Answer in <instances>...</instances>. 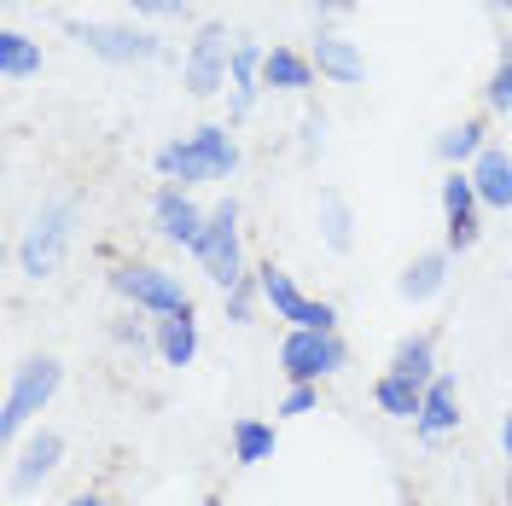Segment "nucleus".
Segmentation results:
<instances>
[{"label": "nucleus", "mask_w": 512, "mask_h": 506, "mask_svg": "<svg viewBox=\"0 0 512 506\" xmlns=\"http://www.w3.org/2000/svg\"><path fill=\"white\" fill-rule=\"evenodd\" d=\"M158 169L169 181H181V187H198V181H222L239 169V146L227 140V128H198L187 140H175V146H163L158 152Z\"/></svg>", "instance_id": "obj_1"}, {"label": "nucleus", "mask_w": 512, "mask_h": 506, "mask_svg": "<svg viewBox=\"0 0 512 506\" xmlns=\"http://www.w3.org/2000/svg\"><path fill=\"white\" fill-rule=\"evenodd\" d=\"M192 256H198V268L222 285V291H233V285L251 280V274H245V245H239V204H233V198L210 210V222H204V233H198Z\"/></svg>", "instance_id": "obj_2"}, {"label": "nucleus", "mask_w": 512, "mask_h": 506, "mask_svg": "<svg viewBox=\"0 0 512 506\" xmlns=\"http://www.w3.org/2000/svg\"><path fill=\"white\" fill-rule=\"evenodd\" d=\"M70 239H76V198H59V204H47V210L35 216L30 233H24V245H18L24 274H30V280H47V274L64 262Z\"/></svg>", "instance_id": "obj_3"}, {"label": "nucleus", "mask_w": 512, "mask_h": 506, "mask_svg": "<svg viewBox=\"0 0 512 506\" xmlns=\"http://www.w3.org/2000/svg\"><path fill=\"white\" fill-rule=\"evenodd\" d=\"M59 379H64V367L53 361V355H35V361H24V367H18V379H12V390H6V413H0V431H6V437H18V431L30 425L35 413L53 402Z\"/></svg>", "instance_id": "obj_4"}, {"label": "nucleus", "mask_w": 512, "mask_h": 506, "mask_svg": "<svg viewBox=\"0 0 512 506\" xmlns=\"http://www.w3.org/2000/svg\"><path fill=\"white\" fill-rule=\"evenodd\" d=\"M256 280H262V303H268L280 320H291V332H332V326H338V309H332V303H315V297H303L286 268L268 262V268H256Z\"/></svg>", "instance_id": "obj_5"}, {"label": "nucleus", "mask_w": 512, "mask_h": 506, "mask_svg": "<svg viewBox=\"0 0 512 506\" xmlns=\"http://www.w3.org/2000/svg\"><path fill=\"white\" fill-rule=\"evenodd\" d=\"M111 285L123 291L128 303H140V309H152V315H187L192 309V297H187V285L175 280L169 268H152V262H123L117 274H111Z\"/></svg>", "instance_id": "obj_6"}, {"label": "nucleus", "mask_w": 512, "mask_h": 506, "mask_svg": "<svg viewBox=\"0 0 512 506\" xmlns=\"http://www.w3.org/2000/svg\"><path fill=\"white\" fill-rule=\"evenodd\" d=\"M344 338L338 332H291L286 344H280V367H286L291 384H315L326 373H338L344 367Z\"/></svg>", "instance_id": "obj_7"}, {"label": "nucleus", "mask_w": 512, "mask_h": 506, "mask_svg": "<svg viewBox=\"0 0 512 506\" xmlns=\"http://www.w3.org/2000/svg\"><path fill=\"white\" fill-rule=\"evenodd\" d=\"M70 35L105 64H146L158 59V35L128 30V24H70Z\"/></svg>", "instance_id": "obj_8"}, {"label": "nucleus", "mask_w": 512, "mask_h": 506, "mask_svg": "<svg viewBox=\"0 0 512 506\" xmlns=\"http://www.w3.org/2000/svg\"><path fill=\"white\" fill-rule=\"evenodd\" d=\"M227 70H233L227 30H222V24H204L198 41H192V53H187V88H192V94H222Z\"/></svg>", "instance_id": "obj_9"}, {"label": "nucleus", "mask_w": 512, "mask_h": 506, "mask_svg": "<svg viewBox=\"0 0 512 506\" xmlns=\"http://www.w3.org/2000/svg\"><path fill=\"white\" fill-rule=\"evenodd\" d=\"M443 210H448V251H472L478 245V187H472V175H460V169H448L443 175Z\"/></svg>", "instance_id": "obj_10"}, {"label": "nucleus", "mask_w": 512, "mask_h": 506, "mask_svg": "<svg viewBox=\"0 0 512 506\" xmlns=\"http://www.w3.org/2000/svg\"><path fill=\"white\" fill-rule=\"evenodd\" d=\"M152 216H158L163 239H169V245H187V251L198 245V233H204V222H210V216H204V210H198L181 187H163L158 204H152Z\"/></svg>", "instance_id": "obj_11"}, {"label": "nucleus", "mask_w": 512, "mask_h": 506, "mask_svg": "<svg viewBox=\"0 0 512 506\" xmlns=\"http://www.w3.org/2000/svg\"><path fill=\"white\" fill-rule=\"evenodd\" d=\"M460 425V396H454V379H431L425 384V408H419L414 431L425 437V443H437V437H448Z\"/></svg>", "instance_id": "obj_12"}, {"label": "nucleus", "mask_w": 512, "mask_h": 506, "mask_svg": "<svg viewBox=\"0 0 512 506\" xmlns=\"http://www.w3.org/2000/svg\"><path fill=\"white\" fill-rule=\"evenodd\" d=\"M472 187H478V204H489V210H512V158L501 152V146H483L478 152Z\"/></svg>", "instance_id": "obj_13"}, {"label": "nucleus", "mask_w": 512, "mask_h": 506, "mask_svg": "<svg viewBox=\"0 0 512 506\" xmlns=\"http://www.w3.org/2000/svg\"><path fill=\"white\" fill-rule=\"evenodd\" d=\"M315 70L320 76H332V82H344V88H355V82L367 76V64H361V53H355V41H344V35H320L315 41Z\"/></svg>", "instance_id": "obj_14"}, {"label": "nucleus", "mask_w": 512, "mask_h": 506, "mask_svg": "<svg viewBox=\"0 0 512 506\" xmlns=\"http://www.w3.org/2000/svg\"><path fill=\"white\" fill-rule=\"evenodd\" d=\"M443 285H448V256L443 251H425V256H414V262H408V274L396 280V291H402L408 303H431Z\"/></svg>", "instance_id": "obj_15"}, {"label": "nucleus", "mask_w": 512, "mask_h": 506, "mask_svg": "<svg viewBox=\"0 0 512 506\" xmlns=\"http://www.w3.org/2000/svg\"><path fill=\"white\" fill-rule=\"evenodd\" d=\"M158 355H163V367H192V355H198V320H192V309L158 320Z\"/></svg>", "instance_id": "obj_16"}, {"label": "nucleus", "mask_w": 512, "mask_h": 506, "mask_svg": "<svg viewBox=\"0 0 512 506\" xmlns=\"http://www.w3.org/2000/svg\"><path fill=\"white\" fill-rule=\"evenodd\" d=\"M59 454H64V437L59 431H41V437L24 448V460H18V472H12V489H35L41 477L59 466Z\"/></svg>", "instance_id": "obj_17"}, {"label": "nucleus", "mask_w": 512, "mask_h": 506, "mask_svg": "<svg viewBox=\"0 0 512 506\" xmlns=\"http://www.w3.org/2000/svg\"><path fill=\"white\" fill-rule=\"evenodd\" d=\"M373 402H379L390 419H419V408H425V384L402 379V373H384V379L373 384Z\"/></svg>", "instance_id": "obj_18"}, {"label": "nucleus", "mask_w": 512, "mask_h": 506, "mask_svg": "<svg viewBox=\"0 0 512 506\" xmlns=\"http://www.w3.org/2000/svg\"><path fill=\"white\" fill-rule=\"evenodd\" d=\"M437 338L431 332H419V338H402L396 344V355H390V373H402V379H414V384H431L437 373Z\"/></svg>", "instance_id": "obj_19"}, {"label": "nucleus", "mask_w": 512, "mask_h": 506, "mask_svg": "<svg viewBox=\"0 0 512 506\" xmlns=\"http://www.w3.org/2000/svg\"><path fill=\"white\" fill-rule=\"evenodd\" d=\"M268 53H256L251 41H233V117H245L256 105V70Z\"/></svg>", "instance_id": "obj_20"}, {"label": "nucleus", "mask_w": 512, "mask_h": 506, "mask_svg": "<svg viewBox=\"0 0 512 506\" xmlns=\"http://www.w3.org/2000/svg\"><path fill=\"white\" fill-rule=\"evenodd\" d=\"M233 460H239V466L274 460V425H262V419H233Z\"/></svg>", "instance_id": "obj_21"}, {"label": "nucleus", "mask_w": 512, "mask_h": 506, "mask_svg": "<svg viewBox=\"0 0 512 506\" xmlns=\"http://www.w3.org/2000/svg\"><path fill=\"white\" fill-rule=\"evenodd\" d=\"M0 70H6V82H24V76H35V70H41V47H35L30 35L6 30V35H0Z\"/></svg>", "instance_id": "obj_22"}, {"label": "nucleus", "mask_w": 512, "mask_h": 506, "mask_svg": "<svg viewBox=\"0 0 512 506\" xmlns=\"http://www.w3.org/2000/svg\"><path fill=\"white\" fill-rule=\"evenodd\" d=\"M309 70H315L309 59H297V53H286V47H274V53L262 59V82H268V88H309Z\"/></svg>", "instance_id": "obj_23"}, {"label": "nucleus", "mask_w": 512, "mask_h": 506, "mask_svg": "<svg viewBox=\"0 0 512 506\" xmlns=\"http://www.w3.org/2000/svg\"><path fill=\"white\" fill-rule=\"evenodd\" d=\"M320 233H326V245H332V251L344 256L350 251V204H344V198H338V192H320Z\"/></svg>", "instance_id": "obj_24"}, {"label": "nucleus", "mask_w": 512, "mask_h": 506, "mask_svg": "<svg viewBox=\"0 0 512 506\" xmlns=\"http://www.w3.org/2000/svg\"><path fill=\"white\" fill-rule=\"evenodd\" d=\"M437 152H443L448 163L478 158V152H483V123H454V128L443 134V140H437Z\"/></svg>", "instance_id": "obj_25"}, {"label": "nucleus", "mask_w": 512, "mask_h": 506, "mask_svg": "<svg viewBox=\"0 0 512 506\" xmlns=\"http://www.w3.org/2000/svg\"><path fill=\"white\" fill-rule=\"evenodd\" d=\"M489 105H495V111H507V105H512V47L501 53L495 76H489Z\"/></svg>", "instance_id": "obj_26"}, {"label": "nucleus", "mask_w": 512, "mask_h": 506, "mask_svg": "<svg viewBox=\"0 0 512 506\" xmlns=\"http://www.w3.org/2000/svg\"><path fill=\"white\" fill-rule=\"evenodd\" d=\"M315 402H320L315 384H291L286 402H280V413H286V419H297V413H315Z\"/></svg>", "instance_id": "obj_27"}, {"label": "nucleus", "mask_w": 512, "mask_h": 506, "mask_svg": "<svg viewBox=\"0 0 512 506\" xmlns=\"http://www.w3.org/2000/svg\"><path fill=\"white\" fill-rule=\"evenodd\" d=\"M256 291H262V280L233 285V291H227V315H233V320H251V297H256Z\"/></svg>", "instance_id": "obj_28"}, {"label": "nucleus", "mask_w": 512, "mask_h": 506, "mask_svg": "<svg viewBox=\"0 0 512 506\" xmlns=\"http://www.w3.org/2000/svg\"><path fill=\"white\" fill-rule=\"evenodd\" d=\"M134 12H152V18H163V12H181V0H128Z\"/></svg>", "instance_id": "obj_29"}, {"label": "nucleus", "mask_w": 512, "mask_h": 506, "mask_svg": "<svg viewBox=\"0 0 512 506\" xmlns=\"http://www.w3.org/2000/svg\"><path fill=\"white\" fill-rule=\"evenodd\" d=\"M501 448H507V460H512V413H507V425H501Z\"/></svg>", "instance_id": "obj_30"}, {"label": "nucleus", "mask_w": 512, "mask_h": 506, "mask_svg": "<svg viewBox=\"0 0 512 506\" xmlns=\"http://www.w3.org/2000/svg\"><path fill=\"white\" fill-rule=\"evenodd\" d=\"M70 506H105V501H99V495H76Z\"/></svg>", "instance_id": "obj_31"}, {"label": "nucleus", "mask_w": 512, "mask_h": 506, "mask_svg": "<svg viewBox=\"0 0 512 506\" xmlns=\"http://www.w3.org/2000/svg\"><path fill=\"white\" fill-rule=\"evenodd\" d=\"M507 506H512V477H507Z\"/></svg>", "instance_id": "obj_32"}, {"label": "nucleus", "mask_w": 512, "mask_h": 506, "mask_svg": "<svg viewBox=\"0 0 512 506\" xmlns=\"http://www.w3.org/2000/svg\"><path fill=\"white\" fill-rule=\"evenodd\" d=\"M495 6H507V12H512V0H495Z\"/></svg>", "instance_id": "obj_33"}, {"label": "nucleus", "mask_w": 512, "mask_h": 506, "mask_svg": "<svg viewBox=\"0 0 512 506\" xmlns=\"http://www.w3.org/2000/svg\"><path fill=\"white\" fill-rule=\"evenodd\" d=\"M204 506H222V501H216V495H210V501H204Z\"/></svg>", "instance_id": "obj_34"}, {"label": "nucleus", "mask_w": 512, "mask_h": 506, "mask_svg": "<svg viewBox=\"0 0 512 506\" xmlns=\"http://www.w3.org/2000/svg\"><path fill=\"white\" fill-rule=\"evenodd\" d=\"M6 6H12V0H6Z\"/></svg>", "instance_id": "obj_35"}]
</instances>
